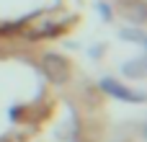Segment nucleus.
I'll return each mask as SVG.
<instances>
[{
    "instance_id": "2",
    "label": "nucleus",
    "mask_w": 147,
    "mask_h": 142,
    "mask_svg": "<svg viewBox=\"0 0 147 142\" xmlns=\"http://www.w3.org/2000/svg\"><path fill=\"white\" fill-rule=\"evenodd\" d=\"M103 91H111L116 98H124V101H142V96H134L132 91L121 88V85H119V83H114V80H103Z\"/></svg>"
},
{
    "instance_id": "1",
    "label": "nucleus",
    "mask_w": 147,
    "mask_h": 142,
    "mask_svg": "<svg viewBox=\"0 0 147 142\" xmlns=\"http://www.w3.org/2000/svg\"><path fill=\"white\" fill-rule=\"evenodd\" d=\"M44 72H47V78L52 80V83H65L67 78H70V65H67V60L65 57H59V54H54V52H49V54H44Z\"/></svg>"
},
{
    "instance_id": "3",
    "label": "nucleus",
    "mask_w": 147,
    "mask_h": 142,
    "mask_svg": "<svg viewBox=\"0 0 147 142\" xmlns=\"http://www.w3.org/2000/svg\"><path fill=\"white\" fill-rule=\"evenodd\" d=\"M124 72H127V75H132V78H142V75H145V60L127 62V65H124Z\"/></svg>"
}]
</instances>
